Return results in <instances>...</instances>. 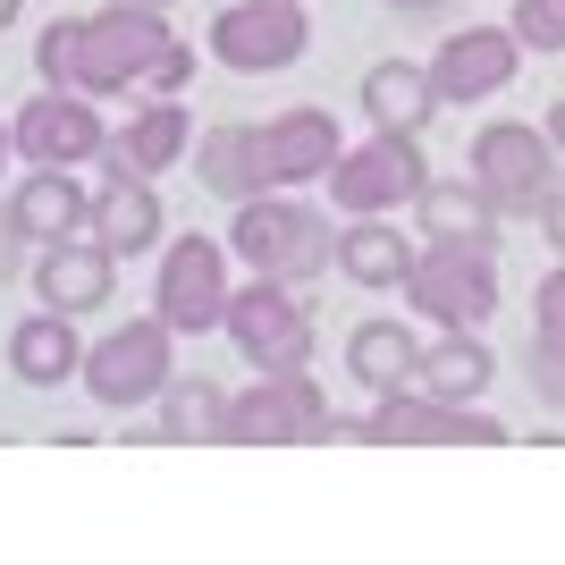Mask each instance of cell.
<instances>
[{
	"label": "cell",
	"mask_w": 565,
	"mask_h": 565,
	"mask_svg": "<svg viewBox=\"0 0 565 565\" xmlns=\"http://www.w3.org/2000/svg\"><path fill=\"white\" fill-rule=\"evenodd\" d=\"M169 34V9L152 0H110L85 18V60H76V94H127V85H152Z\"/></svg>",
	"instance_id": "1"
},
{
	"label": "cell",
	"mask_w": 565,
	"mask_h": 565,
	"mask_svg": "<svg viewBox=\"0 0 565 565\" xmlns=\"http://www.w3.org/2000/svg\"><path fill=\"white\" fill-rule=\"evenodd\" d=\"M228 236H236V254L254 262V279H279V287L321 279V270H330V254H338L330 220L305 212V203H279V194L236 203V228H228Z\"/></svg>",
	"instance_id": "2"
},
{
	"label": "cell",
	"mask_w": 565,
	"mask_h": 565,
	"mask_svg": "<svg viewBox=\"0 0 565 565\" xmlns=\"http://www.w3.org/2000/svg\"><path fill=\"white\" fill-rule=\"evenodd\" d=\"M472 186L490 194L498 212H541L557 194V143L548 127H523V118H498L472 136Z\"/></svg>",
	"instance_id": "3"
},
{
	"label": "cell",
	"mask_w": 565,
	"mask_h": 565,
	"mask_svg": "<svg viewBox=\"0 0 565 565\" xmlns=\"http://www.w3.org/2000/svg\"><path fill=\"white\" fill-rule=\"evenodd\" d=\"M312 43L305 25V0H236V9H220L212 18V60L236 76H279L296 68Z\"/></svg>",
	"instance_id": "4"
},
{
	"label": "cell",
	"mask_w": 565,
	"mask_h": 565,
	"mask_svg": "<svg viewBox=\"0 0 565 565\" xmlns=\"http://www.w3.org/2000/svg\"><path fill=\"white\" fill-rule=\"evenodd\" d=\"M220 330L236 338V354L254 372H305L312 363V312L287 296L279 279H254L245 296H228V321Z\"/></svg>",
	"instance_id": "5"
},
{
	"label": "cell",
	"mask_w": 565,
	"mask_h": 565,
	"mask_svg": "<svg viewBox=\"0 0 565 565\" xmlns=\"http://www.w3.org/2000/svg\"><path fill=\"white\" fill-rule=\"evenodd\" d=\"M430 178H423V152H414V136H388L380 127L372 143H354L347 161L330 169V203L354 220H380V212H397V203H414Z\"/></svg>",
	"instance_id": "6"
},
{
	"label": "cell",
	"mask_w": 565,
	"mask_h": 565,
	"mask_svg": "<svg viewBox=\"0 0 565 565\" xmlns=\"http://www.w3.org/2000/svg\"><path fill=\"white\" fill-rule=\"evenodd\" d=\"M405 296L439 321V330H481L498 312V279H490V254H472V245H430L423 262H414V279H405Z\"/></svg>",
	"instance_id": "7"
},
{
	"label": "cell",
	"mask_w": 565,
	"mask_h": 565,
	"mask_svg": "<svg viewBox=\"0 0 565 565\" xmlns=\"http://www.w3.org/2000/svg\"><path fill=\"white\" fill-rule=\"evenodd\" d=\"M152 305H161L169 330H186V338H203V330L228 321V270H220L212 236H178V245L161 254V287H152Z\"/></svg>",
	"instance_id": "8"
},
{
	"label": "cell",
	"mask_w": 565,
	"mask_h": 565,
	"mask_svg": "<svg viewBox=\"0 0 565 565\" xmlns=\"http://www.w3.org/2000/svg\"><path fill=\"white\" fill-rule=\"evenodd\" d=\"M169 321H127V330H110L94 354H85V388H94L102 405H143L169 388Z\"/></svg>",
	"instance_id": "9"
},
{
	"label": "cell",
	"mask_w": 565,
	"mask_h": 565,
	"mask_svg": "<svg viewBox=\"0 0 565 565\" xmlns=\"http://www.w3.org/2000/svg\"><path fill=\"white\" fill-rule=\"evenodd\" d=\"M330 397L312 372H262L254 397H228V439H330Z\"/></svg>",
	"instance_id": "10"
},
{
	"label": "cell",
	"mask_w": 565,
	"mask_h": 565,
	"mask_svg": "<svg viewBox=\"0 0 565 565\" xmlns=\"http://www.w3.org/2000/svg\"><path fill=\"white\" fill-rule=\"evenodd\" d=\"M515 68H523V34L515 25H465V34L439 43L430 85H439V102H490V94L515 85Z\"/></svg>",
	"instance_id": "11"
},
{
	"label": "cell",
	"mask_w": 565,
	"mask_h": 565,
	"mask_svg": "<svg viewBox=\"0 0 565 565\" xmlns=\"http://www.w3.org/2000/svg\"><path fill=\"white\" fill-rule=\"evenodd\" d=\"M18 152L34 169H76V161H94V152H110V136H102L94 102L43 94V102H25V118H18Z\"/></svg>",
	"instance_id": "12"
},
{
	"label": "cell",
	"mask_w": 565,
	"mask_h": 565,
	"mask_svg": "<svg viewBox=\"0 0 565 565\" xmlns=\"http://www.w3.org/2000/svg\"><path fill=\"white\" fill-rule=\"evenodd\" d=\"M262 161H270V186H312V178H330L347 161V143H338V118L330 110H279L262 127Z\"/></svg>",
	"instance_id": "13"
},
{
	"label": "cell",
	"mask_w": 565,
	"mask_h": 565,
	"mask_svg": "<svg viewBox=\"0 0 565 565\" xmlns=\"http://www.w3.org/2000/svg\"><path fill=\"white\" fill-rule=\"evenodd\" d=\"M363 439H507V423H490V414H465V405H439L423 397V388H388L380 397V414L363 423Z\"/></svg>",
	"instance_id": "14"
},
{
	"label": "cell",
	"mask_w": 565,
	"mask_h": 565,
	"mask_svg": "<svg viewBox=\"0 0 565 565\" xmlns=\"http://www.w3.org/2000/svg\"><path fill=\"white\" fill-rule=\"evenodd\" d=\"M9 220H18V236L25 245H68V236H85L94 228V203H85V186H76L68 169H34L18 186V203H9Z\"/></svg>",
	"instance_id": "15"
},
{
	"label": "cell",
	"mask_w": 565,
	"mask_h": 565,
	"mask_svg": "<svg viewBox=\"0 0 565 565\" xmlns=\"http://www.w3.org/2000/svg\"><path fill=\"white\" fill-rule=\"evenodd\" d=\"M423 236L430 245H472V254H498V203L472 178H430L423 194Z\"/></svg>",
	"instance_id": "16"
},
{
	"label": "cell",
	"mask_w": 565,
	"mask_h": 565,
	"mask_svg": "<svg viewBox=\"0 0 565 565\" xmlns=\"http://www.w3.org/2000/svg\"><path fill=\"white\" fill-rule=\"evenodd\" d=\"M186 143H194L186 102H143V110L127 118V136L110 143V178H152V169H169Z\"/></svg>",
	"instance_id": "17"
},
{
	"label": "cell",
	"mask_w": 565,
	"mask_h": 565,
	"mask_svg": "<svg viewBox=\"0 0 565 565\" xmlns=\"http://www.w3.org/2000/svg\"><path fill=\"white\" fill-rule=\"evenodd\" d=\"M110 245H94V236H68V245H51L43 254V305L51 312H94L110 305Z\"/></svg>",
	"instance_id": "18"
},
{
	"label": "cell",
	"mask_w": 565,
	"mask_h": 565,
	"mask_svg": "<svg viewBox=\"0 0 565 565\" xmlns=\"http://www.w3.org/2000/svg\"><path fill=\"white\" fill-rule=\"evenodd\" d=\"M194 169H203V186L228 194V203H254L270 186V161H262V127H212V136L194 143Z\"/></svg>",
	"instance_id": "19"
},
{
	"label": "cell",
	"mask_w": 565,
	"mask_h": 565,
	"mask_svg": "<svg viewBox=\"0 0 565 565\" xmlns=\"http://www.w3.org/2000/svg\"><path fill=\"white\" fill-rule=\"evenodd\" d=\"M363 110H372L388 136H423V118L439 110V85H430V68H414V60H380V68L363 76Z\"/></svg>",
	"instance_id": "20"
},
{
	"label": "cell",
	"mask_w": 565,
	"mask_h": 565,
	"mask_svg": "<svg viewBox=\"0 0 565 565\" xmlns=\"http://www.w3.org/2000/svg\"><path fill=\"white\" fill-rule=\"evenodd\" d=\"M490 380H498V363H490V347H481L472 330H448L439 347L423 354V363H414V388H423V397H439V405L481 397Z\"/></svg>",
	"instance_id": "21"
},
{
	"label": "cell",
	"mask_w": 565,
	"mask_h": 565,
	"mask_svg": "<svg viewBox=\"0 0 565 565\" xmlns=\"http://www.w3.org/2000/svg\"><path fill=\"white\" fill-rule=\"evenodd\" d=\"M414 262H423V254H414L388 220H354V228L338 236V270H347L354 287H405V279H414Z\"/></svg>",
	"instance_id": "22"
},
{
	"label": "cell",
	"mask_w": 565,
	"mask_h": 565,
	"mask_svg": "<svg viewBox=\"0 0 565 565\" xmlns=\"http://www.w3.org/2000/svg\"><path fill=\"white\" fill-rule=\"evenodd\" d=\"M9 363H18V380H34V388H60L68 372H85V347H76L68 312H34V321H18Z\"/></svg>",
	"instance_id": "23"
},
{
	"label": "cell",
	"mask_w": 565,
	"mask_h": 565,
	"mask_svg": "<svg viewBox=\"0 0 565 565\" xmlns=\"http://www.w3.org/2000/svg\"><path fill=\"white\" fill-rule=\"evenodd\" d=\"M161 236V203H152V186L143 178H110V186L94 194V245H110V254H143Z\"/></svg>",
	"instance_id": "24"
},
{
	"label": "cell",
	"mask_w": 565,
	"mask_h": 565,
	"mask_svg": "<svg viewBox=\"0 0 565 565\" xmlns=\"http://www.w3.org/2000/svg\"><path fill=\"white\" fill-rule=\"evenodd\" d=\"M414 363H423V347L397 330V321H363V330L347 338V372L363 380V388H414Z\"/></svg>",
	"instance_id": "25"
},
{
	"label": "cell",
	"mask_w": 565,
	"mask_h": 565,
	"mask_svg": "<svg viewBox=\"0 0 565 565\" xmlns=\"http://www.w3.org/2000/svg\"><path fill=\"white\" fill-rule=\"evenodd\" d=\"M161 405H169V439H228V397L212 380H169Z\"/></svg>",
	"instance_id": "26"
},
{
	"label": "cell",
	"mask_w": 565,
	"mask_h": 565,
	"mask_svg": "<svg viewBox=\"0 0 565 565\" xmlns=\"http://www.w3.org/2000/svg\"><path fill=\"white\" fill-rule=\"evenodd\" d=\"M532 321H541V397L565 405V270H548V279H541Z\"/></svg>",
	"instance_id": "27"
},
{
	"label": "cell",
	"mask_w": 565,
	"mask_h": 565,
	"mask_svg": "<svg viewBox=\"0 0 565 565\" xmlns=\"http://www.w3.org/2000/svg\"><path fill=\"white\" fill-rule=\"evenodd\" d=\"M76 60H85V18H51L43 43H34V68H43L51 94H76Z\"/></svg>",
	"instance_id": "28"
},
{
	"label": "cell",
	"mask_w": 565,
	"mask_h": 565,
	"mask_svg": "<svg viewBox=\"0 0 565 565\" xmlns=\"http://www.w3.org/2000/svg\"><path fill=\"white\" fill-rule=\"evenodd\" d=\"M523 51H565V0H515Z\"/></svg>",
	"instance_id": "29"
},
{
	"label": "cell",
	"mask_w": 565,
	"mask_h": 565,
	"mask_svg": "<svg viewBox=\"0 0 565 565\" xmlns=\"http://www.w3.org/2000/svg\"><path fill=\"white\" fill-rule=\"evenodd\" d=\"M186 85H194V51H186V43H169V51H161V68H152V94L178 102Z\"/></svg>",
	"instance_id": "30"
},
{
	"label": "cell",
	"mask_w": 565,
	"mask_h": 565,
	"mask_svg": "<svg viewBox=\"0 0 565 565\" xmlns=\"http://www.w3.org/2000/svg\"><path fill=\"white\" fill-rule=\"evenodd\" d=\"M541 236H548V245H557V254H565V186H557V194H548V203H541Z\"/></svg>",
	"instance_id": "31"
},
{
	"label": "cell",
	"mask_w": 565,
	"mask_h": 565,
	"mask_svg": "<svg viewBox=\"0 0 565 565\" xmlns=\"http://www.w3.org/2000/svg\"><path fill=\"white\" fill-rule=\"evenodd\" d=\"M18 245H25V236H18V220H0V279L18 270Z\"/></svg>",
	"instance_id": "32"
},
{
	"label": "cell",
	"mask_w": 565,
	"mask_h": 565,
	"mask_svg": "<svg viewBox=\"0 0 565 565\" xmlns=\"http://www.w3.org/2000/svg\"><path fill=\"white\" fill-rule=\"evenodd\" d=\"M388 9H397V18H423V9H448V0H388Z\"/></svg>",
	"instance_id": "33"
},
{
	"label": "cell",
	"mask_w": 565,
	"mask_h": 565,
	"mask_svg": "<svg viewBox=\"0 0 565 565\" xmlns=\"http://www.w3.org/2000/svg\"><path fill=\"white\" fill-rule=\"evenodd\" d=\"M548 143H557V152H565V102H557V110H548Z\"/></svg>",
	"instance_id": "34"
},
{
	"label": "cell",
	"mask_w": 565,
	"mask_h": 565,
	"mask_svg": "<svg viewBox=\"0 0 565 565\" xmlns=\"http://www.w3.org/2000/svg\"><path fill=\"white\" fill-rule=\"evenodd\" d=\"M18 9H25V0H0V34H9V25H18Z\"/></svg>",
	"instance_id": "35"
},
{
	"label": "cell",
	"mask_w": 565,
	"mask_h": 565,
	"mask_svg": "<svg viewBox=\"0 0 565 565\" xmlns=\"http://www.w3.org/2000/svg\"><path fill=\"white\" fill-rule=\"evenodd\" d=\"M9 143H18V127H0V169H9Z\"/></svg>",
	"instance_id": "36"
},
{
	"label": "cell",
	"mask_w": 565,
	"mask_h": 565,
	"mask_svg": "<svg viewBox=\"0 0 565 565\" xmlns=\"http://www.w3.org/2000/svg\"><path fill=\"white\" fill-rule=\"evenodd\" d=\"M152 9H169V0H152Z\"/></svg>",
	"instance_id": "37"
}]
</instances>
